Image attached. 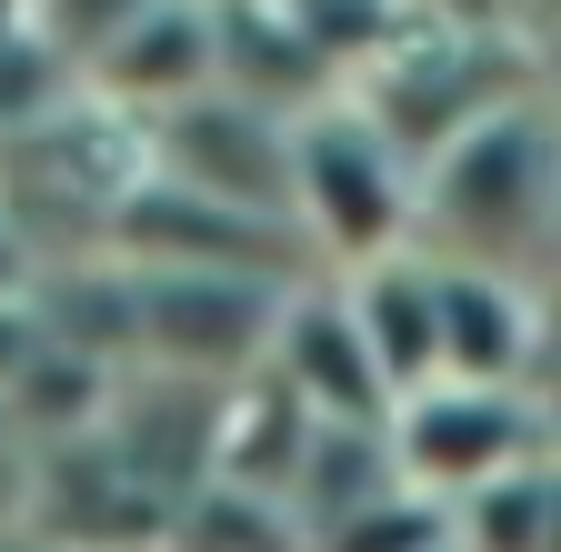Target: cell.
I'll list each match as a JSON object with an SVG mask.
<instances>
[{"label":"cell","instance_id":"cell-5","mask_svg":"<svg viewBox=\"0 0 561 552\" xmlns=\"http://www.w3.org/2000/svg\"><path fill=\"white\" fill-rule=\"evenodd\" d=\"M41 271H50V261H41L31 222L11 212V201H0V302H31V292H41Z\"/></svg>","mask_w":561,"mask_h":552},{"label":"cell","instance_id":"cell-3","mask_svg":"<svg viewBox=\"0 0 561 552\" xmlns=\"http://www.w3.org/2000/svg\"><path fill=\"white\" fill-rule=\"evenodd\" d=\"M391 462L411 493H432L442 512L512 482L531 462H551V432H541V402L522 382H432L391 412Z\"/></svg>","mask_w":561,"mask_h":552},{"label":"cell","instance_id":"cell-1","mask_svg":"<svg viewBox=\"0 0 561 552\" xmlns=\"http://www.w3.org/2000/svg\"><path fill=\"white\" fill-rule=\"evenodd\" d=\"M551 241H561V101L531 81L491 121L421 161V251L491 261L551 292Z\"/></svg>","mask_w":561,"mask_h":552},{"label":"cell","instance_id":"cell-7","mask_svg":"<svg viewBox=\"0 0 561 552\" xmlns=\"http://www.w3.org/2000/svg\"><path fill=\"white\" fill-rule=\"evenodd\" d=\"M442 552H461V542H442Z\"/></svg>","mask_w":561,"mask_h":552},{"label":"cell","instance_id":"cell-4","mask_svg":"<svg viewBox=\"0 0 561 552\" xmlns=\"http://www.w3.org/2000/svg\"><path fill=\"white\" fill-rule=\"evenodd\" d=\"M261 372L291 392V402H311L321 423H351V432H381V423H391V382H381V362H371V331H362V312H351V282H341V271L291 282V302H280V322H271Z\"/></svg>","mask_w":561,"mask_h":552},{"label":"cell","instance_id":"cell-6","mask_svg":"<svg viewBox=\"0 0 561 552\" xmlns=\"http://www.w3.org/2000/svg\"><path fill=\"white\" fill-rule=\"evenodd\" d=\"M551 282H561V241H551Z\"/></svg>","mask_w":561,"mask_h":552},{"label":"cell","instance_id":"cell-2","mask_svg":"<svg viewBox=\"0 0 561 552\" xmlns=\"http://www.w3.org/2000/svg\"><path fill=\"white\" fill-rule=\"evenodd\" d=\"M291 232L321 271H371L421 241V161L362 91H331L291 121Z\"/></svg>","mask_w":561,"mask_h":552}]
</instances>
